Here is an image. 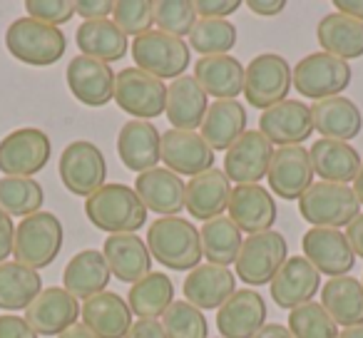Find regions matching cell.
<instances>
[{
    "label": "cell",
    "instance_id": "41",
    "mask_svg": "<svg viewBox=\"0 0 363 338\" xmlns=\"http://www.w3.org/2000/svg\"><path fill=\"white\" fill-rule=\"evenodd\" d=\"M45 192L33 177H0V209L11 217H30L43 212Z\"/></svg>",
    "mask_w": 363,
    "mask_h": 338
},
{
    "label": "cell",
    "instance_id": "40",
    "mask_svg": "<svg viewBox=\"0 0 363 338\" xmlns=\"http://www.w3.org/2000/svg\"><path fill=\"white\" fill-rule=\"evenodd\" d=\"M199 239H202V254L209 264L214 266L229 269L237 264V257L242 252V232L229 217H219L207 222L199 229Z\"/></svg>",
    "mask_w": 363,
    "mask_h": 338
},
{
    "label": "cell",
    "instance_id": "33",
    "mask_svg": "<svg viewBox=\"0 0 363 338\" xmlns=\"http://www.w3.org/2000/svg\"><path fill=\"white\" fill-rule=\"evenodd\" d=\"M247 110L237 100H217L209 105L202 122V140L214 152H227L247 132Z\"/></svg>",
    "mask_w": 363,
    "mask_h": 338
},
{
    "label": "cell",
    "instance_id": "7",
    "mask_svg": "<svg viewBox=\"0 0 363 338\" xmlns=\"http://www.w3.org/2000/svg\"><path fill=\"white\" fill-rule=\"evenodd\" d=\"M298 214L311 227L341 229L361 214V204L353 187L331 182H316L298 199Z\"/></svg>",
    "mask_w": 363,
    "mask_h": 338
},
{
    "label": "cell",
    "instance_id": "37",
    "mask_svg": "<svg viewBox=\"0 0 363 338\" xmlns=\"http://www.w3.org/2000/svg\"><path fill=\"white\" fill-rule=\"evenodd\" d=\"M75 43L80 52L105 65L122 60L127 55V35L107 18V21H87L75 30Z\"/></svg>",
    "mask_w": 363,
    "mask_h": 338
},
{
    "label": "cell",
    "instance_id": "52",
    "mask_svg": "<svg viewBox=\"0 0 363 338\" xmlns=\"http://www.w3.org/2000/svg\"><path fill=\"white\" fill-rule=\"evenodd\" d=\"M125 338H167V333H164L162 321H155V318H140V321L132 323V328L127 331Z\"/></svg>",
    "mask_w": 363,
    "mask_h": 338
},
{
    "label": "cell",
    "instance_id": "38",
    "mask_svg": "<svg viewBox=\"0 0 363 338\" xmlns=\"http://www.w3.org/2000/svg\"><path fill=\"white\" fill-rule=\"evenodd\" d=\"M43 278L35 269L18 261L0 264V308L3 311H28L40 296Z\"/></svg>",
    "mask_w": 363,
    "mask_h": 338
},
{
    "label": "cell",
    "instance_id": "19",
    "mask_svg": "<svg viewBox=\"0 0 363 338\" xmlns=\"http://www.w3.org/2000/svg\"><path fill=\"white\" fill-rule=\"evenodd\" d=\"M259 132L272 145L279 147H298L313 135L311 107L301 100H284L281 105L262 112L259 117Z\"/></svg>",
    "mask_w": 363,
    "mask_h": 338
},
{
    "label": "cell",
    "instance_id": "51",
    "mask_svg": "<svg viewBox=\"0 0 363 338\" xmlns=\"http://www.w3.org/2000/svg\"><path fill=\"white\" fill-rule=\"evenodd\" d=\"M13 244H16V224L11 214L0 209V264L8 261V257L13 254Z\"/></svg>",
    "mask_w": 363,
    "mask_h": 338
},
{
    "label": "cell",
    "instance_id": "1",
    "mask_svg": "<svg viewBox=\"0 0 363 338\" xmlns=\"http://www.w3.org/2000/svg\"><path fill=\"white\" fill-rule=\"evenodd\" d=\"M147 249L152 259L169 271H192L202 264L199 229L182 217H160L147 229Z\"/></svg>",
    "mask_w": 363,
    "mask_h": 338
},
{
    "label": "cell",
    "instance_id": "56",
    "mask_svg": "<svg viewBox=\"0 0 363 338\" xmlns=\"http://www.w3.org/2000/svg\"><path fill=\"white\" fill-rule=\"evenodd\" d=\"M254 338H294V336L286 326H281V323H267Z\"/></svg>",
    "mask_w": 363,
    "mask_h": 338
},
{
    "label": "cell",
    "instance_id": "17",
    "mask_svg": "<svg viewBox=\"0 0 363 338\" xmlns=\"http://www.w3.org/2000/svg\"><path fill=\"white\" fill-rule=\"evenodd\" d=\"M77 318H80V301L62 286L43 288L40 296L26 311V321L38 336H60L67 328L77 326Z\"/></svg>",
    "mask_w": 363,
    "mask_h": 338
},
{
    "label": "cell",
    "instance_id": "6",
    "mask_svg": "<svg viewBox=\"0 0 363 338\" xmlns=\"http://www.w3.org/2000/svg\"><path fill=\"white\" fill-rule=\"evenodd\" d=\"M132 60L142 72L157 80H177L187 72L192 62L189 45L179 38H172L162 30H150L132 40Z\"/></svg>",
    "mask_w": 363,
    "mask_h": 338
},
{
    "label": "cell",
    "instance_id": "21",
    "mask_svg": "<svg viewBox=\"0 0 363 338\" xmlns=\"http://www.w3.org/2000/svg\"><path fill=\"white\" fill-rule=\"evenodd\" d=\"M237 291V276L229 269L214 266V264H199L197 269L184 278V301L192 303L199 311H217L222 308Z\"/></svg>",
    "mask_w": 363,
    "mask_h": 338
},
{
    "label": "cell",
    "instance_id": "2",
    "mask_svg": "<svg viewBox=\"0 0 363 338\" xmlns=\"http://www.w3.org/2000/svg\"><path fill=\"white\" fill-rule=\"evenodd\" d=\"M85 217L95 229L115 237V234L140 232L147 222V209L137 197L135 187L105 184L85 199Z\"/></svg>",
    "mask_w": 363,
    "mask_h": 338
},
{
    "label": "cell",
    "instance_id": "36",
    "mask_svg": "<svg viewBox=\"0 0 363 338\" xmlns=\"http://www.w3.org/2000/svg\"><path fill=\"white\" fill-rule=\"evenodd\" d=\"M321 306L336 326L351 328L363 323V283L353 276L328 278L321 286Z\"/></svg>",
    "mask_w": 363,
    "mask_h": 338
},
{
    "label": "cell",
    "instance_id": "9",
    "mask_svg": "<svg viewBox=\"0 0 363 338\" xmlns=\"http://www.w3.org/2000/svg\"><path fill=\"white\" fill-rule=\"evenodd\" d=\"M52 157V142L38 127H21L0 140V172L6 177H33Z\"/></svg>",
    "mask_w": 363,
    "mask_h": 338
},
{
    "label": "cell",
    "instance_id": "44",
    "mask_svg": "<svg viewBox=\"0 0 363 338\" xmlns=\"http://www.w3.org/2000/svg\"><path fill=\"white\" fill-rule=\"evenodd\" d=\"M167 338H209V323L199 308L187 301H174L162 316Z\"/></svg>",
    "mask_w": 363,
    "mask_h": 338
},
{
    "label": "cell",
    "instance_id": "16",
    "mask_svg": "<svg viewBox=\"0 0 363 338\" xmlns=\"http://www.w3.org/2000/svg\"><path fill=\"white\" fill-rule=\"evenodd\" d=\"M274 145L259 130H247L224 154V174L229 182L259 184L269 174Z\"/></svg>",
    "mask_w": 363,
    "mask_h": 338
},
{
    "label": "cell",
    "instance_id": "30",
    "mask_svg": "<svg viewBox=\"0 0 363 338\" xmlns=\"http://www.w3.org/2000/svg\"><path fill=\"white\" fill-rule=\"evenodd\" d=\"M110 278L112 274L105 261V254L100 249H85L67 261L65 271H62V288L72 293L77 301H87L105 291Z\"/></svg>",
    "mask_w": 363,
    "mask_h": 338
},
{
    "label": "cell",
    "instance_id": "11",
    "mask_svg": "<svg viewBox=\"0 0 363 338\" xmlns=\"http://www.w3.org/2000/svg\"><path fill=\"white\" fill-rule=\"evenodd\" d=\"M289 259V244L279 232H262L244 239L237 257V276L249 286L272 283Z\"/></svg>",
    "mask_w": 363,
    "mask_h": 338
},
{
    "label": "cell",
    "instance_id": "32",
    "mask_svg": "<svg viewBox=\"0 0 363 338\" xmlns=\"http://www.w3.org/2000/svg\"><path fill=\"white\" fill-rule=\"evenodd\" d=\"M311 154L313 174L321 177V182L331 184H351L356 179L358 169H361V154L346 142L336 140H318L308 150Z\"/></svg>",
    "mask_w": 363,
    "mask_h": 338
},
{
    "label": "cell",
    "instance_id": "26",
    "mask_svg": "<svg viewBox=\"0 0 363 338\" xmlns=\"http://www.w3.org/2000/svg\"><path fill=\"white\" fill-rule=\"evenodd\" d=\"M162 135L152 122L130 120L117 135V154L130 172H150L160 162Z\"/></svg>",
    "mask_w": 363,
    "mask_h": 338
},
{
    "label": "cell",
    "instance_id": "10",
    "mask_svg": "<svg viewBox=\"0 0 363 338\" xmlns=\"http://www.w3.org/2000/svg\"><path fill=\"white\" fill-rule=\"evenodd\" d=\"M60 182L75 197H92L97 189L105 187L107 179V162L102 157L100 147L87 140H77L62 150L60 164Z\"/></svg>",
    "mask_w": 363,
    "mask_h": 338
},
{
    "label": "cell",
    "instance_id": "42",
    "mask_svg": "<svg viewBox=\"0 0 363 338\" xmlns=\"http://www.w3.org/2000/svg\"><path fill=\"white\" fill-rule=\"evenodd\" d=\"M237 45V28L229 21H197L194 30L189 33V47L202 57L229 55Z\"/></svg>",
    "mask_w": 363,
    "mask_h": 338
},
{
    "label": "cell",
    "instance_id": "46",
    "mask_svg": "<svg viewBox=\"0 0 363 338\" xmlns=\"http://www.w3.org/2000/svg\"><path fill=\"white\" fill-rule=\"evenodd\" d=\"M112 23L125 35H145L155 26V3L152 0H120L112 11Z\"/></svg>",
    "mask_w": 363,
    "mask_h": 338
},
{
    "label": "cell",
    "instance_id": "43",
    "mask_svg": "<svg viewBox=\"0 0 363 338\" xmlns=\"http://www.w3.org/2000/svg\"><path fill=\"white\" fill-rule=\"evenodd\" d=\"M289 331L294 338H338V326L323 311L321 303L311 301L289 311Z\"/></svg>",
    "mask_w": 363,
    "mask_h": 338
},
{
    "label": "cell",
    "instance_id": "23",
    "mask_svg": "<svg viewBox=\"0 0 363 338\" xmlns=\"http://www.w3.org/2000/svg\"><path fill=\"white\" fill-rule=\"evenodd\" d=\"M267 326V301L259 291L242 288L217 311L222 338H254Z\"/></svg>",
    "mask_w": 363,
    "mask_h": 338
},
{
    "label": "cell",
    "instance_id": "61",
    "mask_svg": "<svg viewBox=\"0 0 363 338\" xmlns=\"http://www.w3.org/2000/svg\"><path fill=\"white\" fill-rule=\"evenodd\" d=\"M219 338H222V336H219Z\"/></svg>",
    "mask_w": 363,
    "mask_h": 338
},
{
    "label": "cell",
    "instance_id": "59",
    "mask_svg": "<svg viewBox=\"0 0 363 338\" xmlns=\"http://www.w3.org/2000/svg\"><path fill=\"white\" fill-rule=\"evenodd\" d=\"M338 338H363V323L361 326H351V328L338 331Z\"/></svg>",
    "mask_w": 363,
    "mask_h": 338
},
{
    "label": "cell",
    "instance_id": "58",
    "mask_svg": "<svg viewBox=\"0 0 363 338\" xmlns=\"http://www.w3.org/2000/svg\"><path fill=\"white\" fill-rule=\"evenodd\" d=\"M353 192H356L358 204H363V162H361V169H358L356 179H353Z\"/></svg>",
    "mask_w": 363,
    "mask_h": 338
},
{
    "label": "cell",
    "instance_id": "3",
    "mask_svg": "<svg viewBox=\"0 0 363 338\" xmlns=\"http://www.w3.org/2000/svg\"><path fill=\"white\" fill-rule=\"evenodd\" d=\"M6 47L18 62L30 67H50L65 55V33L33 18H18L6 33Z\"/></svg>",
    "mask_w": 363,
    "mask_h": 338
},
{
    "label": "cell",
    "instance_id": "24",
    "mask_svg": "<svg viewBox=\"0 0 363 338\" xmlns=\"http://www.w3.org/2000/svg\"><path fill=\"white\" fill-rule=\"evenodd\" d=\"M135 192L147 212H155L160 217H177L184 209V192L187 184L182 182L169 169L155 167L150 172L137 174Z\"/></svg>",
    "mask_w": 363,
    "mask_h": 338
},
{
    "label": "cell",
    "instance_id": "54",
    "mask_svg": "<svg viewBox=\"0 0 363 338\" xmlns=\"http://www.w3.org/2000/svg\"><path fill=\"white\" fill-rule=\"evenodd\" d=\"M346 239H348V244H351L353 254L363 259V212L346 227Z\"/></svg>",
    "mask_w": 363,
    "mask_h": 338
},
{
    "label": "cell",
    "instance_id": "27",
    "mask_svg": "<svg viewBox=\"0 0 363 338\" xmlns=\"http://www.w3.org/2000/svg\"><path fill=\"white\" fill-rule=\"evenodd\" d=\"M110 274L122 283H137L152 274V254L137 234H115L102 244Z\"/></svg>",
    "mask_w": 363,
    "mask_h": 338
},
{
    "label": "cell",
    "instance_id": "35",
    "mask_svg": "<svg viewBox=\"0 0 363 338\" xmlns=\"http://www.w3.org/2000/svg\"><path fill=\"white\" fill-rule=\"evenodd\" d=\"M194 77L207 92V97L217 100H237L244 92V67L234 55L199 57L194 65Z\"/></svg>",
    "mask_w": 363,
    "mask_h": 338
},
{
    "label": "cell",
    "instance_id": "25",
    "mask_svg": "<svg viewBox=\"0 0 363 338\" xmlns=\"http://www.w3.org/2000/svg\"><path fill=\"white\" fill-rule=\"evenodd\" d=\"M209 110L207 92L197 82L194 75H182L172 80L167 87V120H169L172 130L182 132H194L202 127L204 115Z\"/></svg>",
    "mask_w": 363,
    "mask_h": 338
},
{
    "label": "cell",
    "instance_id": "34",
    "mask_svg": "<svg viewBox=\"0 0 363 338\" xmlns=\"http://www.w3.org/2000/svg\"><path fill=\"white\" fill-rule=\"evenodd\" d=\"M316 38L321 52L348 62L363 57V23L343 16V13H328L318 21Z\"/></svg>",
    "mask_w": 363,
    "mask_h": 338
},
{
    "label": "cell",
    "instance_id": "28",
    "mask_svg": "<svg viewBox=\"0 0 363 338\" xmlns=\"http://www.w3.org/2000/svg\"><path fill=\"white\" fill-rule=\"evenodd\" d=\"M229 197H232V182L227 179V174L219 169H209L187 182L184 209L192 214V219L207 224L227 212Z\"/></svg>",
    "mask_w": 363,
    "mask_h": 338
},
{
    "label": "cell",
    "instance_id": "14",
    "mask_svg": "<svg viewBox=\"0 0 363 338\" xmlns=\"http://www.w3.org/2000/svg\"><path fill=\"white\" fill-rule=\"evenodd\" d=\"M269 192L284 202H298L313 184L311 154L306 147H279L269 164Z\"/></svg>",
    "mask_w": 363,
    "mask_h": 338
},
{
    "label": "cell",
    "instance_id": "18",
    "mask_svg": "<svg viewBox=\"0 0 363 338\" xmlns=\"http://www.w3.org/2000/svg\"><path fill=\"white\" fill-rule=\"evenodd\" d=\"M65 80L72 97L85 107H105L115 100V72L100 60L85 55L72 57L67 62Z\"/></svg>",
    "mask_w": 363,
    "mask_h": 338
},
{
    "label": "cell",
    "instance_id": "4",
    "mask_svg": "<svg viewBox=\"0 0 363 338\" xmlns=\"http://www.w3.org/2000/svg\"><path fill=\"white\" fill-rule=\"evenodd\" d=\"M65 242L62 222L52 212H38L26 217L16 227V244L13 257L18 264L30 269H48L57 259Z\"/></svg>",
    "mask_w": 363,
    "mask_h": 338
},
{
    "label": "cell",
    "instance_id": "20",
    "mask_svg": "<svg viewBox=\"0 0 363 338\" xmlns=\"http://www.w3.org/2000/svg\"><path fill=\"white\" fill-rule=\"evenodd\" d=\"M227 212L229 219L239 227V232H247L249 237L272 232V227L277 224L274 194L264 189L262 184H239V187H234Z\"/></svg>",
    "mask_w": 363,
    "mask_h": 338
},
{
    "label": "cell",
    "instance_id": "53",
    "mask_svg": "<svg viewBox=\"0 0 363 338\" xmlns=\"http://www.w3.org/2000/svg\"><path fill=\"white\" fill-rule=\"evenodd\" d=\"M247 8L254 13V16L274 18V16H281L284 13L286 0H247Z\"/></svg>",
    "mask_w": 363,
    "mask_h": 338
},
{
    "label": "cell",
    "instance_id": "57",
    "mask_svg": "<svg viewBox=\"0 0 363 338\" xmlns=\"http://www.w3.org/2000/svg\"><path fill=\"white\" fill-rule=\"evenodd\" d=\"M57 338H97V336H95V333L87 331V328L82 326V323H77V326L67 328V331H65V333H60Z\"/></svg>",
    "mask_w": 363,
    "mask_h": 338
},
{
    "label": "cell",
    "instance_id": "39",
    "mask_svg": "<svg viewBox=\"0 0 363 338\" xmlns=\"http://www.w3.org/2000/svg\"><path fill=\"white\" fill-rule=\"evenodd\" d=\"M174 303V283L167 274L152 271L142 281L132 283L127 293V306L140 318H160L167 313V308Z\"/></svg>",
    "mask_w": 363,
    "mask_h": 338
},
{
    "label": "cell",
    "instance_id": "45",
    "mask_svg": "<svg viewBox=\"0 0 363 338\" xmlns=\"http://www.w3.org/2000/svg\"><path fill=\"white\" fill-rule=\"evenodd\" d=\"M199 16L194 11L192 0H160L155 3V23L162 33L172 38H189V33L194 30Z\"/></svg>",
    "mask_w": 363,
    "mask_h": 338
},
{
    "label": "cell",
    "instance_id": "31",
    "mask_svg": "<svg viewBox=\"0 0 363 338\" xmlns=\"http://www.w3.org/2000/svg\"><path fill=\"white\" fill-rule=\"evenodd\" d=\"M311 117H313V130L321 135V140H336L348 145L363 130L361 110H358L356 102L343 95L313 102Z\"/></svg>",
    "mask_w": 363,
    "mask_h": 338
},
{
    "label": "cell",
    "instance_id": "15",
    "mask_svg": "<svg viewBox=\"0 0 363 338\" xmlns=\"http://www.w3.org/2000/svg\"><path fill=\"white\" fill-rule=\"evenodd\" d=\"M160 159L164 162V169L174 172L177 177H199L214 169V150L202 140L199 132H164Z\"/></svg>",
    "mask_w": 363,
    "mask_h": 338
},
{
    "label": "cell",
    "instance_id": "47",
    "mask_svg": "<svg viewBox=\"0 0 363 338\" xmlns=\"http://www.w3.org/2000/svg\"><path fill=\"white\" fill-rule=\"evenodd\" d=\"M26 13L33 21L60 28L75 18V3L70 0H28Z\"/></svg>",
    "mask_w": 363,
    "mask_h": 338
},
{
    "label": "cell",
    "instance_id": "49",
    "mask_svg": "<svg viewBox=\"0 0 363 338\" xmlns=\"http://www.w3.org/2000/svg\"><path fill=\"white\" fill-rule=\"evenodd\" d=\"M0 338H40L33 326L26 321V316L16 313H3L0 316Z\"/></svg>",
    "mask_w": 363,
    "mask_h": 338
},
{
    "label": "cell",
    "instance_id": "8",
    "mask_svg": "<svg viewBox=\"0 0 363 338\" xmlns=\"http://www.w3.org/2000/svg\"><path fill=\"white\" fill-rule=\"evenodd\" d=\"M294 87L301 97L313 102L341 97V92L351 85V67L348 62L328 55V52H311L301 57L291 70Z\"/></svg>",
    "mask_w": 363,
    "mask_h": 338
},
{
    "label": "cell",
    "instance_id": "55",
    "mask_svg": "<svg viewBox=\"0 0 363 338\" xmlns=\"http://www.w3.org/2000/svg\"><path fill=\"white\" fill-rule=\"evenodd\" d=\"M333 8H336V13H343V16L363 23V0H333Z\"/></svg>",
    "mask_w": 363,
    "mask_h": 338
},
{
    "label": "cell",
    "instance_id": "13",
    "mask_svg": "<svg viewBox=\"0 0 363 338\" xmlns=\"http://www.w3.org/2000/svg\"><path fill=\"white\" fill-rule=\"evenodd\" d=\"M301 252L303 259L328 278L348 276V271L356 264V254L348 244L346 232L341 229L311 227L301 237Z\"/></svg>",
    "mask_w": 363,
    "mask_h": 338
},
{
    "label": "cell",
    "instance_id": "48",
    "mask_svg": "<svg viewBox=\"0 0 363 338\" xmlns=\"http://www.w3.org/2000/svg\"><path fill=\"white\" fill-rule=\"evenodd\" d=\"M242 8V0H197L194 11L202 21H227Z\"/></svg>",
    "mask_w": 363,
    "mask_h": 338
},
{
    "label": "cell",
    "instance_id": "60",
    "mask_svg": "<svg viewBox=\"0 0 363 338\" xmlns=\"http://www.w3.org/2000/svg\"><path fill=\"white\" fill-rule=\"evenodd\" d=\"M361 283H363V278H361Z\"/></svg>",
    "mask_w": 363,
    "mask_h": 338
},
{
    "label": "cell",
    "instance_id": "22",
    "mask_svg": "<svg viewBox=\"0 0 363 338\" xmlns=\"http://www.w3.org/2000/svg\"><path fill=\"white\" fill-rule=\"evenodd\" d=\"M269 288L279 308L294 311L296 306L311 303L313 296L321 291V274L303 257H289L274 281L269 283Z\"/></svg>",
    "mask_w": 363,
    "mask_h": 338
},
{
    "label": "cell",
    "instance_id": "50",
    "mask_svg": "<svg viewBox=\"0 0 363 338\" xmlns=\"http://www.w3.org/2000/svg\"><path fill=\"white\" fill-rule=\"evenodd\" d=\"M115 11L112 0H77L75 3V16L87 21H107Z\"/></svg>",
    "mask_w": 363,
    "mask_h": 338
},
{
    "label": "cell",
    "instance_id": "12",
    "mask_svg": "<svg viewBox=\"0 0 363 338\" xmlns=\"http://www.w3.org/2000/svg\"><path fill=\"white\" fill-rule=\"evenodd\" d=\"M115 102L135 120L150 122L167 110V85L140 67H125L115 75Z\"/></svg>",
    "mask_w": 363,
    "mask_h": 338
},
{
    "label": "cell",
    "instance_id": "29",
    "mask_svg": "<svg viewBox=\"0 0 363 338\" xmlns=\"http://www.w3.org/2000/svg\"><path fill=\"white\" fill-rule=\"evenodd\" d=\"M80 316L82 326L97 338H125L132 328V311L127 301L110 291L87 298L80 308Z\"/></svg>",
    "mask_w": 363,
    "mask_h": 338
},
{
    "label": "cell",
    "instance_id": "5",
    "mask_svg": "<svg viewBox=\"0 0 363 338\" xmlns=\"http://www.w3.org/2000/svg\"><path fill=\"white\" fill-rule=\"evenodd\" d=\"M291 85V67L279 52H262L244 67V100L254 110L267 112L281 105Z\"/></svg>",
    "mask_w": 363,
    "mask_h": 338
}]
</instances>
